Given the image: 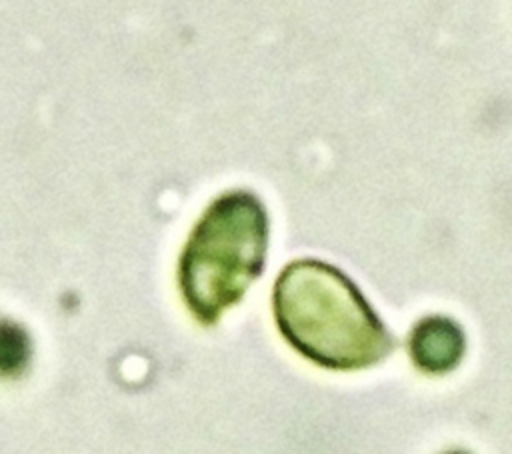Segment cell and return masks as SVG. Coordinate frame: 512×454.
Here are the masks:
<instances>
[{
  "label": "cell",
  "mask_w": 512,
  "mask_h": 454,
  "mask_svg": "<svg viewBox=\"0 0 512 454\" xmlns=\"http://www.w3.org/2000/svg\"><path fill=\"white\" fill-rule=\"evenodd\" d=\"M272 304L282 336L324 368L360 370L394 346L358 286L326 262H290L276 278Z\"/></svg>",
  "instance_id": "cell-1"
},
{
  "label": "cell",
  "mask_w": 512,
  "mask_h": 454,
  "mask_svg": "<svg viewBox=\"0 0 512 454\" xmlns=\"http://www.w3.org/2000/svg\"><path fill=\"white\" fill-rule=\"evenodd\" d=\"M268 214L258 196L234 190L200 216L178 260L186 306L202 324H214L262 274Z\"/></svg>",
  "instance_id": "cell-2"
},
{
  "label": "cell",
  "mask_w": 512,
  "mask_h": 454,
  "mask_svg": "<svg viewBox=\"0 0 512 454\" xmlns=\"http://www.w3.org/2000/svg\"><path fill=\"white\" fill-rule=\"evenodd\" d=\"M410 354L422 372L444 374L460 362L464 354V334L450 318H422L410 334Z\"/></svg>",
  "instance_id": "cell-3"
},
{
  "label": "cell",
  "mask_w": 512,
  "mask_h": 454,
  "mask_svg": "<svg viewBox=\"0 0 512 454\" xmlns=\"http://www.w3.org/2000/svg\"><path fill=\"white\" fill-rule=\"evenodd\" d=\"M30 358L28 334L12 322H0V374L14 376L24 370Z\"/></svg>",
  "instance_id": "cell-4"
}]
</instances>
